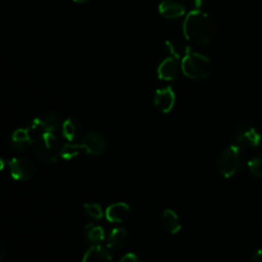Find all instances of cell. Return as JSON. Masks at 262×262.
<instances>
[{
    "mask_svg": "<svg viewBox=\"0 0 262 262\" xmlns=\"http://www.w3.org/2000/svg\"><path fill=\"white\" fill-rule=\"evenodd\" d=\"M105 218L112 223H121L130 215V207L125 203H115L108 206L105 210Z\"/></svg>",
    "mask_w": 262,
    "mask_h": 262,
    "instance_id": "cell-11",
    "label": "cell"
},
{
    "mask_svg": "<svg viewBox=\"0 0 262 262\" xmlns=\"http://www.w3.org/2000/svg\"><path fill=\"white\" fill-rule=\"evenodd\" d=\"M35 155L44 163H54L60 155V144L53 132H46L33 143Z\"/></svg>",
    "mask_w": 262,
    "mask_h": 262,
    "instance_id": "cell-3",
    "label": "cell"
},
{
    "mask_svg": "<svg viewBox=\"0 0 262 262\" xmlns=\"http://www.w3.org/2000/svg\"><path fill=\"white\" fill-rule=\"evenodd\" d=\"M205 1L206 0H193V4H194L195 9H201L204 6Z\"/></svg>",
    "mask_w": 262,
    "mask_h": 262,
    "instance_id": "cell-25",
    "label": "cell"
},
{
    "mask_svg": "<svg viewBox=\"0 0 262 262\" xmlns=\"http://www.w3.org/2000/svg\"><path fill=\"white\" fill-rule=\"evenodd\" d=\"M11 177L17 181H26L35 174L34 162L26 157H15L8 162Z\"/></svg>",
    "mask_w": 262,
    "mask_h": 262,
    "instance_id": "cell-5",
    "label": "cell"
},
{
    "mask_svg": "<svg viewBox=\"0 0 262 262\" xmlns=\"http://www.w3.org/2000/svg\"><path fill=\"white\" fill-rule=\"evenodd\" d=\"M155 105L162 113H169L175 104V93L172 87L168 86L162 89H158L155 93Z\"/></svg>",
    "mask_w": 262,
    "mask_h": 262,
    "instance_id": "cell-8",
    "label": "cell"
},
{
    "mask_svg": "<svg viewBox=\"0 0 262 262\" xmlns=\"http://www.w3.org/2000/svg\"><path fill=\"white\" fill-rule=\"evenodd\" d=\"M243 158V147L232 144L226 147L219 156L217 167L219 172L225 177H232L238 170Z\"/></svg>",
    "mask_w": 262,
    "mask_h": 262,
    "instance_id": "cell-4",
    "label": "cell"
},
{
    "mask_svg": "<svg viewBox=\"0 0 262 262\" xmlns=\"http://www.w3.org/2000/svg\"><path fill=\"white\" fill-rule=\"evenodd\" d=\"M5 161L2 159V158H0V171H2L3 169H4V167H5Z\"/></svg>",
    "mask_w": 262,
    "mask_h": 262,
    "instance_id": "cell-27",
    "label": "cell"
},
{
    "mask_svg": "<svg viewBox=\"0 0 262 262\" xmlns=\"http://www.w3.org/2000/svg\"><path fill=\"white\" fill-rule=\"evenodd\" d=\"M162 221L165 228L171 234H176L181 229V222L178 218V215L171 209H166L163 212Z\"/></svg>",
    "mask_w": 262,
    "mask_h": 262,
    "instance_id": "cell-16",
    "label": "cell"
},
{
    "mask_svg": "<svg viewBox=\"0 0 262 262\" xmlns=\"http://www.w3.org/2000/svg\"><path fill=\"white\" fill-rule=\"evenodd\" d=\"M253 262H262V248L258 249L252 256Z\"/></svg>",
    "mask_w": 262,
    "mask_h": 262,
    "instance_id": "cell-24",
    "label": "cell"
},
{
    "mask_svg": "<svg viewBox=\"0 0 262 262\" xmlns=\"http://www.w3.org/2000/svg\"><path fill=\"white\" fill-rule=\"evenodd\" d=\"M216 33V21L201 9L191 10L183 21V34L185 38L196 45L209 44Z\"/></svg>",
    "mask_w": 262,
    "mask_h": 262,
    "instance_id": "cell-1",
    "label": "cell"
},
{
    "mask_svg": "<svg viewBox=\"0 0 262 262\" xmlns=\"http://www.w3.org/2000/svg\"><path fill=\"white\" fill-rule=\"evenodd\" d=\"M166 50L172 55V57L178 59L183 58L187 52L190 50V48L182 43H179L177 41H166L165 43Z\"/></svg>",
    "mask_w": 262,
    "mask_h": 262,
    "instance_id": "cell-17",
    "label": "cell"
},
{
    "mask_svg": "<svg viewBox=\"0 0 262 262\" xmlns=\"http://www.w3.org/2000/svg\"><path fill=\"white\" fill-rule=\"evenodd\" d=\"M81 130L80 122L74 118H68L61 124V134L70 142H74L80 136Z\"/></svg>",
    "mask_w": 262,
    "mask_h": 262,
    "instance_id": "cell-13",
    "label": "cell"
},
{
    "mask_svg": "<svg viewBox=\"0 0 262 262\" xmlns=\"http://www.w3.org/2000/svg\"><path fill=\"white\" fill-rule=\"evenodd\" d=\"M181 66L174 57H167L164 59L158 68V76L162 80L171 81L178 77Z\"/></svg>",
    "mask_w": 262,
    "mask_h": 262,
    "instance_id": "cell-10",
    "label": "cell"
},
{
    "mask_svg": "<svg viewBox=\"0 0 262 262\" xmlns=\"http://www.w3.org/2000/svg\"><path fill=\"white\" fill-rule=\"evenodd\" d=\"M248 168L253 175L262 178V154L252 157L248 161Z\"/></svg>",
    "mask_w": 262,
    "mask_h": 262,
    "instance_id": "cell-21",
    "label": "cell"
},
{
    "mask_svg": "<svg viewBox=\"0 0 262 262\" xmlns=\"http://www.w3.org/2000/svg\"><path fill=\"white\" fill-rule=\"evenodd\" d=\"M75 2H78V3H84V2H86V1H88V0H74Z\"/></svg>",
    "mask_w": 262,
    "mask_h": 262,
    "instance_id": "cell-28",
    "label": "cell"
},
{
    "mask_svg": "<svg viewBox=\"0 0 262 262\" xmlns=\"http://www.w3.org/2000/svg\"><path fill=\"white\" fill-rule=\"evenodd\" d=\"M159 11L165 18L173 19L185 13V6L181 0H162L159 5Z\"/></svg>",
    "mask_w": 262,
    "mask_h": 262,
    "instance_id": "cell-9",
    "label": "cell"
},
{
    "mask_svg": "<svg viewBox=\"0 0 262 262\" xmlns=\"http://www.w3.org/2000/svg\"><path fill=\"white\" fill-rule=\"evenodd\" d=\"M84 210L87 213V215H89L90 217L99 220L103 217V212L102 209L100 207L99 204H85L84 205Z\"/></svg>",
    "mask_w": 262,
    "mask_h": 262,
    "instance_id": "cell-22",
    "label": "cell"
},
{
    "mask_svg": "<svg viewBox=\"0 0 262 262\" xmlns=\"http://www.w3.org/2000/svg\"><path fill=\"white\" fill-rule=\"evenodd\" d=\"M82 262H112V254L106 248L94 245L84 254Z\"/></svg>",
    "mask_w": 262,
    "mask_h": 262,
    "instance_id": "cell-12",
    "label": "cell"
},
{
    "mask_svg": "<svg viewBox=\"0 0 262 262\" xmlns=\"http://www.w3.org/2000/svg\"><path fill=\"white\" fill-rule=\"evenodd\" d=\"M40 121L45 132H54L60 124V118L54 112L47 113L42 118H40Z\"/></svg>",
    "mask_w": 262,
    "mask_h": 262,
    "instance_id": "cell-19",
    "label": "cell"
},
{
    "mask_svg": "<svg viewBox=\"0 0 262 262\" xmlns=\"http://www.w3.org/2000/svg\"><path fill=\"white\" fill-rule=\"evenodd\" d=\"M181 70L186 77L201 81L210 76L212 64L206 55L190 49L181 60Z\"/></svg>",
    "mask_w": 262,
    "mask_h": 262,
    "instance_id": "cell-2",
    "label": "cell"
},
{
    "mask_svg": "<svg viewBox=\"0 0 262 262\" xmlns=\"http://www.w3.org/2000/svg\"><path fill=\"white\" fill-rule=\"evenodd\" d=\"M119 262H139L138 257L133 253H128L124 255Z\"/></svg>",
    "mask_w": 262,
    "mask_h": 262,
    "instance_id": "cell-23",
    "label": "cell"
},
{
    "mask_svg": "<svg viewBox=\"0 0 262 262\" xmlns=\"http://www.w3.org/2000/svg\"><path fill=\"white\" fill-rule=\"evenodd\" d=\"M79 145L88 155H99L106 147V139L102 134L96 131L87 132L79 141Z\"/></svg>",
    "mask_w": 262,
    "mask_h": 262,
    "instance_id": "cell-6",
    "label": "cell"
},
{
    "mask_svg": "<svg viewBox=\"0 0 262 262\" xmlns=\"http://www.w3.org/2000/svg\"><path fill=\"white\" fill-rule=\"evenodd\" d=\"M32 143V140L26 130V128L16 129L10 137V147L16 151L26 149Z\"/></svg>",
    "mask_w": 262,
    "mask_h": 262,
    "instance_id": "cell-14",
    "label": "cell"
},
{
    "mask_svg": "<svg viewBox=\"0 0 262 262\" xmlns=\"http://www.w3.org/2000/svg\"><path fill=\"white\" fill-rule=\"evenodd\" d=\"M80 150H82V148L80 147L79 143H66L60 149V157L66 161H70L78 156L80 154Z\"/></svg>",
    "mask_w": 262,
    "mask_h": 262,
    "instance_id": "cell-20",
    "label": "cell"
},
{
    "mask_svg": "<svg viewBox=\"0 0 262 262\" xmlns=\"http://www.w3.org/2000/svg\"><path fill=\"white\" fill-rule=\"evenodd\" d=\"M262 140V135L260 132L251 125H243L237 129V132L234 137L235 144L241 147L255 148L259 146Z\"/></svg>",
    "mask_w": 262,
    "mask_h": 262,
    "instance_id": "cell-7",
    "label": "cell"
},
{
    "mask_svg": "<svg viewBox=\"0 0 262 262\" xmlns=\"http://www.w3.org/2000/svg\"><path fill=\"white\" fill-rule=\"evenodd\" d=\"M4 254H5V245H4L3 241L0 238V260L2 259Z\"/></svg>",
    "mask_w": 262,
    "mask_h": 262,
    "instance_id": "cell-26",
    "label": "cell"
},
{
    "mask_svg": "<svg viewBox=\"0 0 262 262\" xmlns=\"http://www.w3.org/2000/svg\"><path fill=\"white\" fill-rule=\"evenodd\" d=\"M86 237L89 242L98 244L104 239V230L101 226L93 223H88L84 226Z\"/></svg>",
    "mask_w": 262,
    "mask_h": 262,
    "instance_id": "cell-18",
    "label": "cell"
},
{
    "mask_svg": "<svg viewBox=\"0 0 262 262\" xmlns=\"http://www.w3.org/2000/svg\"><path fill=\"white\" fill-rule=\"evenodd\" d=\"M127 231L124 228L116 227L112 229L106 237L107 249H118L125 245L127 241Z\"/></svg>",
    "mask_w": 262,
    "mask_h": 262,
    "instance_id": "cell-15",
    "label": "cell"
}]
</instances>
